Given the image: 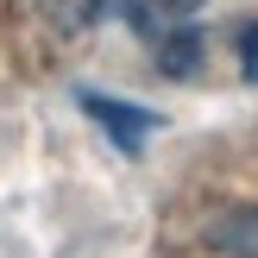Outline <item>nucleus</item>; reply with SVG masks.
<instances>
[{
	"label": "nucleus",
	"instance_id": "f257e3e1",
	"mask_svg": "<svg viewBox=\"0 0 258 258\" xmlns=\"http://www.w3.org/2000/svg\"><path fill=\"white\" fill-rule=\"evenodd\" d=\"M82 113L107 126V139H113L120 151H139V145H145V139L164 126L151 107H133V101H107V95H82Z\"/></svg>",
	"mask_w": 258,
	"mask_h": 258
},
{
	"label": "nucleus",
	"instance_id": "f03ea898",
	"mask_svg": "<svg viewBox=\"0 0 258 258\" xmlns=\"http://www.w3.org/2000/svg\"><path fill=\"white\" fill-rule=\"evenodd\" d=\"M202 239H208V252H221V258H258V202L214 214Z\"/></svg>",
	"mask_w": 258,
	"mask_h": 258
},
{
	"label": "nucleus",
	"instance_id": "7ed1b4c3",
	"mask_svg": "<svg viewBox=\"0 0 258 258\" xmlns=\"http://www.w3.org/2000/svg\"><path fill=\"white\" fill-rule=\"evenodd\" d=\"M32 13L50 25V32L76 38V32H88V25L101 19V0H32Z\"/></svg>",
	"mask_w": 258,
	"mask_h": 258
},
{
	"label": "nucleus",
	"instance_id": "20e7f679",
	"mask_svg": "<svg viewBox=\"0 0 258 258\" xmlns=\"http://www.w3.org/2000/svg\"><path fill=\"white\" fill-rule=\"evenodd\" d=\"M151 44H158V63H164L170 76H189V70L202 63V32H189V25H164Z\"/></svg>",
	"mask_w": 258,
	"mask_h": 258
},
{
	"label": "nucleus",
	"instance_id": "39448f33",
	"mask_svg": "<svg viewBox=\"0 0 258 258\" xmlns=\"http://www.w3.org/2000/svg\"><path fill=\"white\" fill-rule=\"evenodd\" d=\"M233 44H239V70H246V82H258V19H252V25H239Z\"/></svg>",
	"mask_w": 258,
	"mask_h": 258
},
{
	"label": "nucleus",
	"instance_id": "423d86ee",
	"mask_svg": "<svg viewBox=\"0 0 258 258\" xmlns=\"http://www.w3.org/2000/svg\"><path fill=\"white\" fill-rule=\"evenodd\" d=\"M145 7H158L164 19H189L196 7H208V0H145Z\"/></svg>",
	"mask_w": 258,
	"mask_h": 258
}]
</instances>
